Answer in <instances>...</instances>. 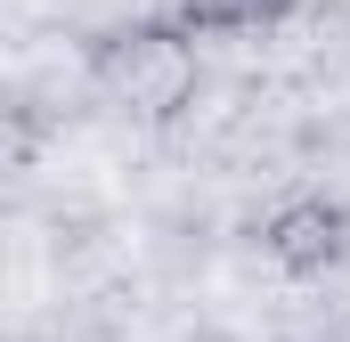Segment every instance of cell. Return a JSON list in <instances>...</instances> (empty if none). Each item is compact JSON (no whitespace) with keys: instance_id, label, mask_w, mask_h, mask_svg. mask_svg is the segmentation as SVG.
Returning <instances> with one entry per match:
<instances>
[{"instance_id":"obj_1","label":"cell","mask_w":350,"mask_h":342,"mask_svg":"<svg viewBox=\"0 0 350 342\" xmlns=\"http://www.w3.org/2000/svg\"><path fill=\"white\" fill-rule=\"evenodd\" d=\"M98 74H106V90H114L139 122H172L179 106H196V82H204V66H196V33H187L179 16L114 33L106 57H98Z\"/></svg>"},{"instance_id":"obj_2","label":"cell","mask_w":350,"mask_h":342,"mask_svg":"<svg viewBox=\"0 0 350 342\" xmlns=\"http://www.w3.org/2000/svg\"><path fill=\"white\" fill-rule=\"evenodd\" d=\"M342 212L334 204H318V196H301V204H285L277 220H269V253L285 261L293 277H318L326 261H342Z\"/></svg>"},{"instance_id":"obj_3","label":"cell","mask_w":350,"mask_h":342,"mask_svg":"<svg viewBox=\"0 0 350 342\" xmlns=\"http://www.w3.org/2000/svg\"><path fill=\"white\" fill-rule=\"evenodd\" d=\"M293 0H179L172 16L196 33V41H245V33H269Z\"/></svg>"}]
</instances>
